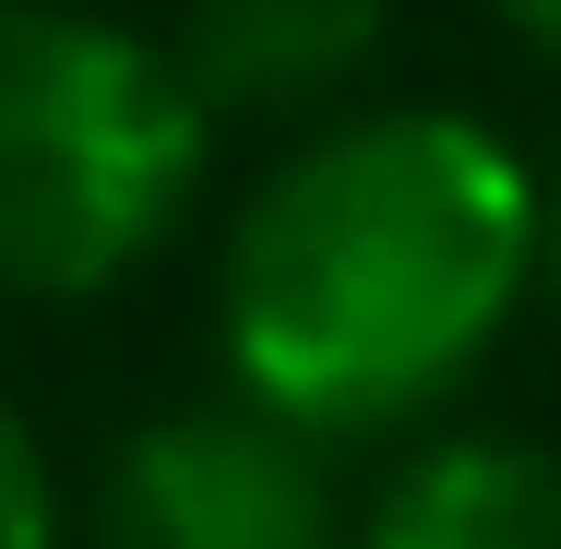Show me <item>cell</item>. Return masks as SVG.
<instances>
[{
  "instance_id": "8992f818",
  "label": "cell",
  "mask_w": 561,
  "mask_h": 549,
  "mask_svg": "<svg viewBox=\"0 0 561 549\" xmlns=\"http://www.w3.org/2000/svg\"><path fill=\"white\" fill-rule=\"evenodd\" d=\"M0 549H60V478L12 407H0Z\"/></svg>"
},
{
  "instance_id": "ba28073f",
  "label": "cell",
  "mask_w": 561,
  "mask_h": 549,
  "mask_svg": "<svg viewBox=\"0 0 561 549\" xmlns=\"http://www.w3.org/2000/svg\"><path fill=\"white\" fill-rule=\"evenodd\" d=\"M538 251H550V287H561V192H550V239H538Z\"/></svg>"
},
{
  "instance_id": "277c9868",
  "label": "cell",
  "mask_w": 561,
  "mask_h": 549,
  "mask_svg": "<svg viewBox=\"0 0 561 549\" xmlns=\"http://www.w3.org/2000/svg\"><path fill=\"white\" fill-rule=\"evenodd\" d=\"M358 549H561V454L538 442H431L394 466Z\"/></svg>"
},
{
  "instance_id": "5b68a950",
  "label": "cell",
  "mask_w": 561,
  "mask_h": 549,
  "mask_svg": "<svg viewBox=\"0 0 561 549\" xmlns=\"http://www.w3.org/2000/svg\"><path fill=\"white\" fill-rule=\"evenodd\" d=\"M382 0H192L180 72L204 108H311L370 60Z\"/></svg>"
},
{
  "instance_id": "3957f363",
  "label": "cell",
  "mask_w": 561,
  "mask_h": 549,
  "mask_svg": "<svg viewBox=\"0 0 561 549\" xmlns=\"http://www.w3.org/2000/svg\"><path fill=\"white\" fill-rule=\"evenodd\" d=\"M96 549H335V502L311 442L263 407H192L108 466Z\"/></svg>"
},
{
  "instance_id": "6da1fadb",
  "label": "cell",
  "mask_w": 561,
  "mask_h": 549,
  "mask_svg": "<svg viewBox=\"0 0 561 549\" xmlns=\"http://www.w3.org/2000/svg\"><path fill=\"white\" fill-rule=\"evenodd\" d=\"M526 168L454 108H382L299 144L227 239L239 407L299 442H358L443 407L514 323L538 263Z\"/></svg>"
},
{
  "instance_id": "7a4b0ae2",
  "label": "cell",
  "mask_w": 561,
  "mask_h": 549,
  "mask_svg": "<svg viewBox=\"0 0 561 549\" xmlns=\"http://www.w3.org/2000/svg\"><path fill=\"white\" fill-rule=\"evenodd\" d=\"M204 180V96L180 48L96 12L0 0V287H119Z\"/></svg>"
},
{
  "instance_id": "52a82bcc",
  "label": "cell",
  "mask_w": 561,
  "mask_h": 549,
  "mask_svg": "<svg viewBox=\"0 0 561 549\" xmlns=\"http://www.w3.org/2000/svg\"><path fill=\"white\" fill-rule=\"evenodd\" d=\"M502 12H514V24L538 36V48H561V0H502Z\"/></svg>"
}]
</instances>
